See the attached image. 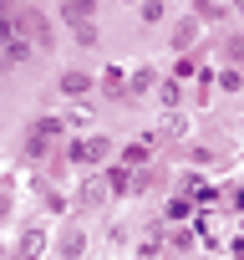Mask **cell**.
Returning <instances> with one entry per match:
<instances>
[{
	"instance_id": "obj_9",
	"label": "cell",
	"mask_w": 244,
	"mask_h": 260,
	"mask_svg": "<svg viewBox=\"0 0 244 260\" xmlns=\"http://www.w3.org/2000/svg\"><path fill=\"white\" fill-rule=\"evenodd\" d=\"M97 87H102L112 102H128V67H102V72H97Z\"/></svg>"
},
{
	"instance_id": "obj_12",
	"label": "cell",
	"mask_w": 244,
	"mask_h": 260,
	"mask_svg": "<svg viewBox=\"0 0 244 260\" xmlns=\"http://www.w3.org/2000/svg\"><path fill=\"white\" fill-rule=\"evenodd\" d=\"M153 102H158L163 112L183 107V82H178V77H163V82H158V92H153Z\"/></svg>"
},
{
	"instance_id": "obj_7",
	"label": "cell",
	"mask_w": 244,
	"mask_h": 260,
	"mask_svg": "<svg viewBox=\"0 0 244 260\" xmlns=\"http://www.w3.org/2000/svg\"><path fill=\"white\" fill-rule=\"evenodd\" d=\"M76 199H82L87 209H97V204H107V199H117V194H112V179H107V169H97V174H92V179L82 184V194H76Z\"/></svg>"
},
{
	"instance_id": "obj_19",
	"label": "cell",
	"mask_w": 244,
	"mask_h": 260,
	"mask_svg": "<svg viewBox=\"0 0 244 260\" xmlns=\"http://www.w3.org/2000/svg\"><path fill=\"white\" fill-rule=\"evenodd\" d=\"M122 164H128V169H148V143H133V148H122Z\"/></svg>"
},
{
	"instance_id": "obj_29",
	"label": "cell",
	"mask_w": 244,
	"mask_h": 260,
	"mask_svg": "<svg viewBox=\"0 0 244 260\" xmlns=\"http://www.w3.org/2000/svg\"><path fill=\"white\" fill-rule=\"evenodd\" d=\"M61 6H66V0H61Z\"/></svg>"
},
{
	"instance_id": "obj_24",
	"label": "cell",
	"mask_w": 244,
	"mask_h": 260,
	"mask_svg": "<svg viewBox=\"0 0 244 260\" xmlns=\"http://www.w3.org/2000/svg\"><path fill=\"white\" fill-rule=\"evenodd\" d=\"M168 219H188V199H173L168 204Z\"/></svg>"
},
{
	"instance_id": "obj_27",
	"label": "cell",
	"mask_w": 244,
	"mask_h": 260,
	"mask_svg": "<svg viewBox=\"0 0 244 260\" xmlns=\"http://www.w3.org/2000/svg\"><path fill=\"white\" fill-rule=\"evenodd\" d=\"M122 6H143V0H122Z\"/></svg>"
},
{
	"instance_id": "obj_4",
	"label": "cell",
	"mask_w": 244,
	"mask_h": 260,
	"mask_svg": "<svg viewBox=\"0 0 244 260\" xmlns=\"http://www.w3.org/2000/svg\"><path fill=\"white\" fill-rule=\"evenodd\" d=\"M31 56H36V46H31V41H26L21 31L0 41V72H16V67H26Z\"/></svg>"
},
{
	"instance_id": "obj_23",
	"label": "cell",
	"mask_w": 244,
	"mask_h": 260,
	"mask_svg": "<svg viewBox=\"0 0 244 260\" xmlns=\"http://www.w3.org/2000/svg\"><path fill=\"white\" fill-rule=\"evenodd\" d=\"M66 122H71V127H92V112H87V107H71Z\"/></svg>"
},
{
	"instance_id": "obj_18",
	"label": "cell",
	"mask_w": 244,
	"mask_h": 260,
	"mask_svg": "<svg viewBox=\"0 0 244 260\" xmlns=\"http://www.w3.org/2000/svg\"><path fill=\"white\" fill-rule=\"evenodd\" d=\"M214 82H219V92H244V72H239V67H224V72H214Z\"/></svg>"
},
{
	"instance_id": "obj_16",
	"label": "cell",
	"mask_w": 244,
	"mask_h": 260,
	"mask_svg": "<svg viewBox=\"0 0 244 260\" xmlns=\"http://www.w3.org/2000/svg\"><path fill=\"white\" fill-rule=\"evenodd\" d=\"M138 21H143V26H163V21H168V0H143V6H138Z\"/></svg>"
},
{
	"instance_id": "obj_20",
	"label": "cell",
	"mask_w": 244,
	"mask_h": 260,
	"mask_svg": "<svg viewBox=\"0 0 244 260\" xmlns=\"http://www.w3.org/2000/svg\"><path fill=\"white\" fill-rule=\"evenodd\" d=\"M71 36H76V46H97V21H82V26H71Z\"/></svg>"
},
{
	"instance_id": "obj_2",
	"label": "cell",
	"mask_w": 244,
	"mask_h": 260,
	"mask_svg": "<svg viewBox=\"0 0 244 260\" xmlns=\"http://www.w3.org/2000/svg\"><path fill=\"white\" fill-rule=\"evenodd\" d=\"M21 36H26L36 51H51V46H56V31H51L46 11H36V6H21Z\"/></svg>"
},
{
	"instance_id": "obj_11",
	"label": "cell",
	"mask_w": 244,
	"mask_h": 260,
	"mask_svg": "<svg viewBox=\"0 0 244 260\" xmlns=\"http://www.w3.org/2000/svg\"><path fill=\"white\" fill-rule=\"evenodd\" d=\"M82 255H87V230L71 219V224L61 230V260H82Z\"/></svg>"
},
{
	"instance_id": "obj_8",
	"label": "cell",
	"mask_w": 244,
	"mask_h": 260,
	"mask_svg": "<svg viewBox=\"0 0 244 260\" xmlns=\"http://www.w3.org/2000/svg\"><path fill=\"white\" fill-rule=\"evenodd\" d=\"M188 11L204 21V26H224L234 16V0H188Z\"/></svg>"
},
{
	"instance_id": "obj_17",
	"label": "cell",
	"mask_w": 244,
	"mask_h": 260,
	"mask_svg": "<svg viewBox=\"0 0 244 260\" xmlns=\"http://www.w3.org/2000/svg\"><path fill=\"white\" fill-rule=\"evenodd\" d=\"M31 127H36L41 138H51V143H56V138H61V127H66V117H56V112H41V117H36Z\"/></svg>"
},
{
	"instance_id": "obj_28",
	"label": "cell",
	"mask_w": 244,
	"mask_h": 260,
	"mask_svg": "<svg viewBox=\"0 0 244 260\" xmlns=\"http://www.w3.org/2000/svg\"><path fill=\"white\" fill-rule=\"evenodd\" d=\"M0 255H6V245H0Z\"/></svg>"
},
{
	"instance_id": "obj_21",
	"label": "cell",
	"mask_w": 244,
	"mask_h": 260,
	"mask_svg": "<svg viewBox=\"0 0 244 260\" xmlns=\"http://www.w3.org/2000/svg\"><path fill=\"white\" fill-rule=\"evenodd\" d=\"M168 77H178V82H183V77H193V56H188V51H178V61H173V72H168Z\"/></svg>"
},
{
	"instance_id": "obj_10",
	"label": "cell",
	"mask_w": 244,
	"mask_h": 260,
	"mask_svg": "<svg viewBox=\"0 0 244 260\" xmlns=\"http://www.w3.org/2000/svg\"><path fill=\"white\" fill-rule=\"evenodd\" d=\"M46 245H51V240H46V230H36V224H31V230L16 240V260H41V255H46Z\"/></svg>"
},
{
	"instance_id": "obj_22",
	"label": "cell",
	"mask_w": 244,
	"mask_h": 260,
	"mask_svg": "<svg viewBox=\"0 0 244 260\" xmlns=\"http://www.w3.org/2000/svg\"><path fill=\"white\" fill-rule=\"evenodd\" d=\"M224 61H229V67H239V61H244V41H239V36H229V46H224Z\"/></svg>"
},
{
	"instance_id": "obj_15",
	"label": "cell",
	"mask_w": 244,
	"mask_h": 260,
	"mask_svg": "<svg viewBox=\"0 0 244 260\" xmlns=\"http://www.w3.org/2000/svg\"><path fill=\"white\" fill-rule=\"evenodd\" d=\"M21 31V0H0V41Z\"/></svg>"
},
{
	"instance_id": "obj_6",
	"label": "cell",
	"mask_w": 244,
	"mask_h": 260,
	"mask_svg": "<svg viewBox=\"0 0 244 260\" xmlns=\"http://www.w3.org/2000/svg\"><path fill=\"white\" fill-rule=\"evenodd\" d=\"M158 82H163V72L143 61V67H133V72H128V97H133V102H138V97H153V92H158Z\"/></svg>"
},
{
	"instance_id": "obj_13",
	"label": "cell",
	"mask_w": 244,
	"mask_h": 260,
	"mask_svg": "<svg viewBox=\"0 0 244 260\" xmlns=\"http://www.w3.org/2000/svg\"><path fill=\"white\" fill-rule=\"evenodd\" d=\"M163 138H173V143H183L188 138V112L183 107H173V112H163V127H158Z\"/></svg>"
},
{
	"instance_id": "obj_1",
	"label": "cell",
	"mask_w": 244,
	"mask_h": 260,
	"mask_svg": "<svg viewBox=\"0 0 244 260\" xmlns=\"http://www.w3.org/2000/svg\"><path fill=\"white\" fill-rule=\"evenodd\" d=\"M66 153H71V164H87V169H107V158L117 153V143H112L107 133H87V138H76Z\"/></svg>"
},
{
	"instance_id": "obj_25",
	"label": "cell",
	"mask_w": 244,
	"mask_h": 260,
	"mask_svg": "<svg viewBox=\"0 0 244 260\" xmlns=\"http://www.w3.org/2000/svg\"><path fill=\"white\" fill-rule=\"evenodd\" d=\"M0 219H11V194H0Z\"/></svg>"
},
{
	"instance_id": "obj_14",
	"label": "cell",
	"mask_w": 244,
	"mask_h": 260,
	"mask_svg": "<svg viewBox=\"0 0 244 260\" xmlns=\"http://www.w3.org/2000/svg\"><path fill=\"white\" fill-rule=\"evenodd\" d=\"M61 21H66V26L97 21V0H66V6H61Z\"/></svg>"
},
{
	"instance_id": "obj_3",
	"label": "cell",
	"mask_w": 244,
	"mask_h": 260,
	"mask_svg": "<svg viewBox=\"0 0 244 260\" xmlns=\"http://www.w3.org/2000/svg\"><path fill=\"white\" fill-rule=\"evenodd\" d=\"M56 92H61L66 102H82V97H92V92H97V77H92V72H82V67H66V72L56 77Z\"/></svg>"
},
{
	"instance_id": "obj_5",
	"label": "cell",
	"mask_w": 244,
	"mask_h": 260,
	"mask_svg": "<svg viewBox=\"0 0 244 260\" xmlns=\"http://www.w3.org/2000/svg\"><path fill=\"white\" fill-rule=\"evenodd\" d=\"M198 36H204V21H198L193 11H183V16L173 21V51H193Z\"/></svg>"
},
{
	"instance_id": "obj_26",
	"label": "cell",
	"mask_w": 244,
	"mask_h": 260,
	"mask_svg": "<svg viewBox=\"0 0 244 260\" xmlns=\"http://www.w3.org/2000/svg\"><path fill=\"white\" fill-rule=\"evenodd\" d=\"M234 16H244V0H234Z\"/></svg>"
}]
</instances>
